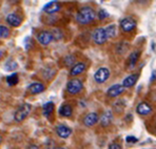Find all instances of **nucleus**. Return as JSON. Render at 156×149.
Returning <instances> with one entry per match:
<instances>
[{
  "label": "nucleus",
  "instance_id": "1",
  "mask_svg": "<svg viewBox=\"0 0 156 149\" xmlns=\"http://www.w3.org/2000/svg\"><path fill=\"white\" fill-rule=\"evenodd\" d=\"M96 17V13L91 6H83L78 11L76 15V20L79 24L86 25L94 21Z\"/></svg>",
  "mask_w": 156,
  "mask_h": 149
},
{
  "label": "nucleus",
  "instance_id": "2",
  "mask_svg": "<svg viewBox=\"0 0 156 149\" xmlns=\"http://www.w3.org/2000/svg\"><path fill=\"white\" fill-rule=\"evenodd\" d=\"M32 109V106L29 104V103H24L22 104L17 110L14 113V120L16 122H22L23 120H26V118L30 114Z\"/></svg>",
  "mask_w": 156,
  "mask_h": 149
},
{
  "label": "nucleus",
  "instance_id": "3",
  "mask_svg": "<svg viewBox=\"0 0 156 149\" xmlns=\"http://www.w3.org/2000/svg\"><path fill=\"white\" fill-rule=\"evenodd\" d=\"M83 88V83L80 79H71L66 83V91L71 95H77Z\"/></svg>",
  "mask_w": 156,
  "mask_h": 149
},
{
  "label": "nucleus",
  "instance_id": "4",
  "mask_svg": "<svg viewBox=\"0 0 156 149\" xmlns=\"http://www.w3.org/2000/svg\"><path fill=\"white\" fill-rule=\"evenodd\" d=\"M92 38H93V41L98 45H102L105 44L108 41V35L107 32H105V27H98L94 31L93 35H92Z\"/></svg>",
  "mask_w": 156,
  "mask_h": 149
},
{
  "label": "nucleus",
  "instance_id": "5",
  "mask_svg": "<svg viewBox=\"0 0 156 149\" xmlns=\"http://www.w3.org/2000/svg\"><path fill=\"white\" fill-rule=\"evenodd\" d=\"M137 26V22L132 17H126L120 20V29L125 33H131Z\"/></svg>",
  "mask_w": 156,
  "mask_h": 149
},
{
  "label": "nucleus",
  "instance_id": "6",
  "mask_svg": "<svg viewBox=\"0 0 156 149\" xmlns=\"http://www.w3.org/2000/svg\"><path fill=\"white\" fill-rule=\"evenodd\" d=\"M110 77V70L107 67H100L94 74V80H95L97 83L101 84L105 83Z\"/></svg>",
  "mask_w": 156,
  "mask_h": 149
},
{
  "label": "nucleus",
  "instance_id": "7",
  "mask_svg": "<svg viewBox=\"0 0 156 149\" xmlns=\"http://www.w3.org/2000/svg\"><path fill=\"white\" fill-rule=\"evenodd\" d=\"M136 112L139 116H149L153 112V107L147 101H143V102L138 103L136 106Z\"/></svg>",
  "mask_w": 156,
  "mask_h": 149
},
{
  "label": "nucleus",
  "instance_id": "8",
  "mask_svg": "<svg viewBox=\"0 0 156 149\" xmlns=\"http://www.w3.org/2000/svg\"><path fill=\"white\" fill-rule=\"evenodd\" d=\"M53 39L54 38H53L52 33L48 31H41V32H39L37 35L38 42L42 45H49L53 41Z\"/></svg>",
  "mask_w": 156,
  "mask_h": 149
},
{
  "label": "nucleus",
  "instance_id": "9",
  "mask_svg": "<svg viewBox=\"0 0 156 149\" xmlns=\"http://www.w3.org/2000/svg\"><path fill=\"white\" fill-rule=\"evenodd\" d=\"M123 91H125V87L121 84H114L107 90V96L109 98H116L123 93Z\"/></svg>",
  "mask_w": 156,
  "mask_h": 149
},
{
  "label": "nucleus",
  "instance_id": "10",
  "mask_svg": "<svg viewBox=\"0 0 156 149\" xmlns=\"http://www.w3.org/2000/svg\"><path fill=\"white\" fill-rule=\"evenodd\" d=\"M98 121H99V116H98V113H96V112H90V113H88L84 117L82 122H83V124L86 125L87 127H92V126L95 125Z\"/></svg>",
  "mask_w": 156,
  "mask_h": 149
},
{
  "label": "nucleus",
  "instance_id": "11",
  "mask_svg": "<svg viewBox=\"0 0 156 149\" xmlns=\"http://www.w3.org/2000/svg\"><path fill=\"white\" fill-rule=\"evenodd\" d=\"M60 8H61V5L59 2L51 1L43 6V12H45L47 14H55V13L59 12Z\"/></svg>",
  "mask_w": 156,
  "mask_h": 149
},
{
  "label": "nucleus",
  "instance_id": "12",
  "mask_svg": "<svg viewBox=\"0 0 156 149\" xmlns=\"http://www.w3.org/2000/svg\"><path fill=\"white\" fill-rule=\"evenodd\" d=\"M55 130H56L57 136L61 139H68L72 134V129L66 125H58Z\"/></svg>",
  "mask_w": 156,
  "mask_h": 149
},
{
  "label": "nucleus",
  "instance_id": "13",
  "mask_svg": "<svg viewBox=\"0 0 156 149\" xmlns=\"http://www.w3.org/2000/svg\"><path fill=\"white\" fill-rule=\"evenodd\" d=\"M139 78V74H131L128 77H126L122 81V85L125 88H130V87H133L136 84L137 80Z\"/></svg>",
  "mask_w": 156,
  "mask_h": 149
},
{
  "label": "nucleus",
  "instance_id": "14",
  "mask_svg": "<svg viewBox=\"0 0 156 149\" xmlns=\"http://www.w3.org/2000/svg\"><path fill=\"white\" fill-rule=\"evenodd\" d=\"M86 63L83 62H77L75 63L74 65L71 67V70H70V76H72V77H75V76H78L80 74H82V73L86 70Z\"/></svg>",
  "mask_w": 156,
  "mask_h": 149
},
{
  "label": "nucleus",
  "instance_id": "15",
  "mask_svg": "<svg viewBox=\"0 0 156 149\" xmlns=\"http://www.w3.org/2000/svg\"><path fill=\"white\" fill-rule=\"evenodd\" d=\"M112 120H113V113H112V111L111 110L105 111L99 119L100 125H101L102 127H108V126L112 123Z\"/></svg>",
  "mask_w": 156,
  "mask_h": 149
},
{
  "label": "nucleus",
  "instance_id": "16",
  "mask_svg": "<svg viewBox=\"0 0 156 149\" xmlns=\"http://www.w3.org/2000/svg\"><path fill=\"white\" fill-rule=\"evenodd\" d=\"M140 57V52L139 50H134L130 54L129 59H128V68L132 69L135 67V65L138 62V59Z\"/></svg>",
  "mask_w": 156,
  "mask_h": 149
},
{
  "label": "nucleus",
  "instance_id": "17",
  "mask_svg": "<svg viewBox=\"0 0 156 149\" xmlns=\"http://www.w3.org/2000/svg\"><path fill=\"white\" fill-rule=\"evenodd\" d=\"M21 21H22L21 18H20L17 14L12 13V14H9V15L6 16V22H8L11 26H14V27L19 26V25L21 24Z\"/></svg>",
  "mask_w": 156,
  "mask_h": 149
},
{
  "label": "nucleus",
  "instance_id": "18",
  "mask_svg": "<svg viewBox=\"0 0 156 149\" xmlns=\"http://www.w3.org/2000/svg\"><path fill=\"white\" fill-rule=\"evenodd\" d=\"M29 90L31 93L36 95V93H40L44 90V85L42 83H39V82H35V83H32L31 85H29Z\"/></svg>",
  "mask_w": 156,
  "mask_h": 149
},
{
  "label": "nucleus",
  "instance_id": "19",
  "mask_svg": "<svg viewBox=\"0 0 156 149\" xmlns=\"http://www.w3.org/2000/svg\"><path fill=\"white\" fill-rule=\"evenodd\" d=\"M73 113V108L71 105L69 104H62L60 106V108H59V114H60L61 117H66V118H68V117H71Z\"/></svg>",
  "mask_w": 156,
  "mask_h": 149
},
{
  "label": "nucleus",
  "instance_id": "20",
  "mask_svg": "<svg viewBox=\"0 0 156 149\" xmlns=\"http://www.w3.org/2000/svg\"><path fill=\"white\" fill-rule=\"evenodd\" d=\"M53 110H54V103L53 102H47L45 104H43L42 106V113L44 117L49 118L52 114Z\"/></svg>",
  "mask_w": 156,
  "mask_h": 149
},
{
  "label": "nucleus",
  "instance_id": "21",
  "mask_svg": "<svg viewBox=\"0 0 156 149\" xmlns=\"http://www.w3.org/2000/svg\"><path fill=\"white\" fill-rule=\"evenodd\" d=\"M105 32H107L108 38H113L116 36V25L111 24V25H109V26L105 27Z\"/></svg>",
  "mask_w": 156,
  "mask_h": 149
},
{
  "label": "nucleus",
  "instance_id": "22",
  "mask_svg": "<svg viewBox=\"0 0 156 149\" xmlns=\"http://www.w3.org/2000/svg\"><path fill=\"white\" fill-rule=\"evenodd\" d=\"M6 82H8V84L10 86L16 85V84L18 83V75L16 74V73H14V74L10 75L8 78H6Z\"/></svg>",
  "mask_w": 156,
  "mask_h": 149
},
{
  "label": "nucleus",
  "instance_id": "23",
  "mask_svg": "<svg viewBox=\"0 0 156 149\" xmlns=\"http://www.w3.org/2000/svg\"><path fill=\"white\" fill-rule=\"evenodd\" d=\"M10 36V31L4 25H0V38H8Z\"/></svg>",
  "mask_w": 156,
  "mask_h": 149
},
{
  "label": "nucleus",
  "instance_id": "24",
  "mask_svg": "<svg viewBox=\"0 0 156 149\" xmlns=\"http://www.w3.org/2000/svg\"><path fill=\"white\" fill-rule=\"evenodd\" d=\"M65 63H66V65H74L75 57L73 56V55H68L65 58Z\"/></svg>",
  "mask_w": 156,
  "mask_h": 149
},
{
  "label": "nucleus",
  "instance_id": "25",
  "mask_svg": "<svg viewBox=\"0 0 156 149\" xmlns=\"http://www.w3.org/2000/svg\"><path fill=\"white\" fill-rule=\"evenodd\" d=\"M109 17V14L105 10H100L99 12H98V18H99L100 20H104L105 18Z\"/></svg>",
  "mask_w": 156,
  "mask_h": 149
},
{
  "label": "nucleus",
  "instance_id": "26",
  "mask_svg": "<svg viewBox=\"0 0 156 149\" xmlns=\"http://www.w3.org/2000/svg\"><path fill=\"white\" fill-rule=\"evenodd\" d=\"M108 149H122V147H121L120 144L117 143V142H112V143L109 145Z\"/></svg>",
  "mask_w": 156,
  "mask_h": 149
},
{
  "label": "nucleus",
  "instance_id": "27",
  "mask_svg": "<svg viewBox=\"0 0 156 149\" xmlns=\"http://www.w3.org/2000/svg\"><path fill=\"white\" fill-rule=\"evenodd\" d=\"M126 141H127L128 143H137V142H138V139L134 136H128L126 137Z\"/></svg>",
  "mask_w": 156,
  "mask_h": 149
},
{
  "label": "nucleus",
  "instance_id": "28",
  "mask_svg": "<svg viewBox=\"0 0 156 149\" xmlns=\"http://www.w3.org/2000/svg\"><path fill=\"white\" fill-rule=\"evenodd\" d=\"M6 65H9V63L6 64ZM10 67H9V70H14V69H16V68H17V63L16 62H10Z\"/></svg>",
  "mask_w": 156,
  "mask_h": 149
},
{
  "label": "nucleus",
  "instance_id": "29",
  "mask_svg": "<svg viewBox=\"0 0 156 149\" xmlns=\"http://www.w3.org/2000/svg\"><path fill=\"white\" fill-rule=\"evenodd\" d=\"M156 80V70H154V72L152 73V76H151L150 78V82H154Z\"/></svg>",
  "mask_w": 156,
  "mask_h": 149
},
{
  "label": "nucleus",
  "instance_id": "30",
  "mask_svg": "<svg viewBox=\"0 0 156 149\" xmlns=\"http://www.w3.org/2000/svg\"><path fill=\"white\" fill-rule=\"evenodd\" d=\"M27 149H39V148L36 145H30V146H27Z\"/></svg>",
  "mask_w": 156,
  "mask_h": 149
},
{
  "label": "nucleus",
  "instance_id": "31",
  "mask_svg": "<svg viewBox=\"0 0 156 149\" xmlns=\"http://www.w3.org/2000/svg\"><path fill=\"white\" fill-rule=\"evenodd\" d=\"M54 149H66L65 147H55Z\"/></svg>",
  "mask_w": 156,
  "mask_h": 149
},
{
  "label": "nucleus",
  "instance_id": "32",
  "mask_svg": "<svg viewBox=\"0 0 156 149\" xmlns=\"http://www.w3.org/2000/svg\"><path fill=\"white\" fill-rule=\"evenodd\" d=\"M2 54H3V52H2V50L0 49V58H1V57H2Z\"/></svg>",
  "mask_w": 156,
  "mask_h": 149
},
{
  "label": "nucleus",
  "instance_id": "33",
  "mask_svg": "<svg viewBox=\"0 0 156 149\" xmlns=\"http://www.w3.org/2000/svg\"><path fill=\"white\" fill-rule=\"evenodd\" d=\"M1 142H2V137L0 136V144H1Z\"/></svg>",
  "mask_w": 156,
  "mask_h": 149
}]
</instances>
